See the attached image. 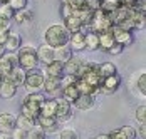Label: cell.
<instances>
[{
  "label": "cell",
  "instance_id": "b9f144b4",
  "mask_svg": "<svg viewBox=\"0 0 146 139\" xmlns=\"http://www.w3.org/2000/svg\"><path fill=\"white\" fill-rule=\"evenodd\" d=\"M10 27H12V20L0 17V30H10Z\"/></svg>",
  "mask_w": 146,
  "mask_h": 139
},
{
  "label": "cell",
  "instance_id": "7c38bea8",
  "mask_svg": "<svg viewBox=\"0 0 146 139\" xmlns=\"http://www.w3.org/2000/svg\"><path fill=\"white\" fill-rule=\"evenodd\" d=\"M96 104V96H88V94H81L79 97L74 101V107L79 109V111H89L92 109Z\"/></svg>",
  "mask_w": 146,
  "mask_h": 139
},
{
  "label": "cell",
  "instance_id": "836d02e7",
  "mask_svg": "<svg viewBox=\"0 0 146 139\" xmlns=\"http://www.w3.org/2000/svg\"><path fill=\"white\" fill-rule=\"evenodd\" d=\"M136 85H138L139 96H141V97H145V96H146V74H145V72H141V74H139V77H138V81H136Z\"/></svg>",
  "mask_w": 146,
  "mask_h": 139
},
{
  "label": "cell",
  "instance_id": "c3c4849f",
  "mask_svg": "<svg viewBox=\"0 0 146 139\" xmlns=\"http://www.w3.org/2000/svg\"><path fill=\"white\" fill-rule=\"evenodd\" d=\"M60 2H62V5H67V3H69L71 0H60Z\"/></svg>",
  "mask_w": 146,
  "mask_h": 139
},
{
  "label": "cell",
  "instance_id": "f35d334b",
  "mask_svg": "<svg viewBox=\"0 0 146 139\" xmlns=\"http://www.w3.org/2000/svg\"><path fill=\"white\" fill-rule=\"evenodd\" d=\"M76 81H77V77H74V75H62L60 77V89L62 87H67V85H72V84H76Z\"/></svg>",
  "mask_w": 146,
  "mask_h": 139
},
{
  "label": "cell",
  "instance_id": "30bf717a",
  "mask_svg": "<svg viewBox=\"0 0 146 139\" xmlns=\"http://www.w3.org/2000/svg\"><path fill=\"white\" fill-rule=\"evenodd\" d=\"M17 127V116L12 112H2L0 114V132L10 134Z\"/></svg>",
  "mask_w": 146,
  "mask_h": 139
},
{
  "label": "cell",
  "instance_id": "5b68a950",
  "mask_svg": "<svg viewBox=\"0 0 146 139\" xmlns=\"http://www.w3.org/2000/svg\"><path fill=\"white\" fill-rule=\"evenodd\" d=\"M57 102V109H56V119L57 122H67L74 117V112H72V104H69L66 99H56Z\"/></svg>",
  "mask_w": 146,
  "mask_h": 139
},
{
  "label": "cell",
  "instance_id": "2e32d148",
  "mask_svg": "<svg viewBox=\"0 0 146 139\" xmlns=\"http://www.w3.org/2000/svg\"><path fill=\"white\" fill-rule=\"evenodd\" d=\"M60 89V77H52V75H44V87L42 91L49 94H56Z\"/></svg>",
  "mask_w": 146,
  "mask_h": 139
},
{
  "label": "cell",
  "instance_id": "1f68e13d",
  "mask_svg": "<svg viewBox=\"0 0 146 139\" xmlns=\"http://www.w3.org/2000/svg\"><path fill=\"white\" fill-rule=\"evenodd\" d=\"M15 10L9 5V3H0V17L2 19H9V20H14Z\"/></svg>",
  "mask_w": 146,
  "mask_h": 139
},
{
  "label": "cell",
  "instance_id": "e575fe53",
  "mask_svg": "<svg viewBox=\"0 0 146 139\" xmlns=\"http://www.w3.org/2000/svg\"><path fill=\"white\" fill-rule=\"evenodd\" d=\"M27 139H45V132L39 126H35V127H32L27 132Z\"/></svg>",
  "mask_w": 146,
  "mask_h": 139
},
{
  "label": "cell",
  "instance_id": "ab89813d",
  "mask_svg": "<svg viewBox=\"0 0 146 139\" xmlns=\"http://www.w3.org/2000/svg\"><path fill=\"white\" fill-rule=\"evenodd\" d=\"M10 136H12V139H27V131L15 127L14 131L10 132Z\"/></svg>",
  "mask_w": 146,
  "mask_h": 139
},
{
  "label": "cell",
  "instance_id": "603a6c76",
  "mask_svg": "<svg viewBox=\"0 0 146 139\" xmlns=\"http://www.w3.org/2000/svg\"><path fill=\"white\" fill-rule=\"evenodd\" d=\"M99 35V49H102L104 52H108L116 42H114V37H113V32H102V34H98Z\"/></svg>",
  "mask_w": 146,
  "mask_h": 139
},
{
  "label": "cell",
  "instance_id": "bcb514c9",
  "mask_svg": "<svg viewBox=\"0 0 146 139\" xmlns=\"http://www.w3.org/2000/svg\"><path fill=\"white\" fill-rule=\"evenodd\" d=\"M0 139H12V136L7 132H0Z\"/></svg>",
  "mask_w": 146,
  "mask_h": 139
},
{
  "label": "cell",
  "instance_id": "f6af8a7d",
  "mask_svg": "<svg viewBox=\"0 0 146 139\" xmlns=\"http://www.w3.org/2000/svg\"><path fill=\"white\" fill-rule=\"evenodd\" d=\"M136 132H139V136L145 139L146 138V124H139L138 126V129H136Z\"/></svg>",
  "mask_w": 146,
  "mask_h": 139
},
{
  "label": "cell",
  "instance_id": "9a60e30c",
  "mask_svg": "<svg viewBox=\"0 0 146 139\" xmlns=\"http://www.w3.org/2000/svg\"><path fill=\"white\" fill-rule=\"evenodd\" d=\"M37 60H39V64H50V62H54V49H50L49 45H40L39 49H37Z\"/></svg>",
  "mask_w": 146,
  "mask_h": 139
},
{
  "label": "cell",
  "instance_id": "74e56055",
  "mask_svg": "<svg viewBox=\"0 0 146 139\" xmlns=\"http://www.w3.org/2000/svg\"><path fill=\"white\" fill-rule=\"evenodd\" d=\"M27 3H29V0H10L9 2V5L14 9L15 12L17 10H22V9H27Z\"/></svg>",
  "mask_w": 146,
  "mask_h": 139
},
{
  "label": "cell",
  "instance_id": "d4e9b609",
  "mask_svg": "<svg viewBox=\"0 0 146 139\" xmlns=\"http://www.w3.org/2000/svg\"><path fill=\"white\" fill-rule=\"evenodd\" d=\"M79 96H81V94H79V91H77L76 84L67 85V87H62V99H66L69 104H74V101L79 97Z\"/></svg>",
  "mask_w": 146,
  "mask_h": 139
},
{
  "label": "cell",
  "instance_id": "8fae6325",
  "mask_svg": "<svg viewBox=\"0 0 146 139\" xmlns=\"http://www.w3.org/2000/svg\"><path fill=\"white\" fill-rule=\"evenodd\" d=\"M17 85H15L9 77H3L2 79V82H0V97L3 99H12L15 97V94H17Z\"/></svg>",
  "mask_w": 146,
  "mask_h": 139
},
{
  "label": "cell",
  "instance_id": "484cf974",
  "mask_svg": "<svg viewBox=\"0 0 146 139\" xmlns=\"http://www.w3.org/2000/svg\"><path fill=\"white\" fill-rule=\"evenodd\" d=\"M35 119H32V117H27V116H24V114H19L17 116V127L19 129H24V131H27L29 132L32 127H35Z\"/></svg>",
  "mask_w": 146,
  "mask_h": 139
},
{
  "label": "cell",
  "instance_id": "7bdbcfd3",
  "mask_svg": "<svg viewBox=\"0 0 146 139\" xmlns=\"http://www.w3.org/2000/svg\"><path fill=\"white\" fill-rule=\"evenodd\" d=\"M71 14H74V10L71 9V5H62V9H60V15H62V19L69 17Z\"/></svg>",
  "mask_w": 146,
  "mask_h": 139
},
{
  "label": "cell",
  "instance_id": "d6986e66",
  "mask_svg": "<svg viewBox=\"0 0 146 139\" xmlns=\"http://www.w3.org/2000/svg\"><path fill=\"white\" fill-rule=\"evenodd\" d=\"M56 109H57V102L56 99H47L40 106V116L45 117H56Z\"/></svg>",
  "mask_w": 146,
  "mask_h": 139
},
{
  "label": "cell",
  "instance_id": "f1b7e54d",
  "mask_svg": "<svg viewBox=\"0 0 146 139\" xmlns=\"http://www.w3.org/2000/svg\"><path fill=\"white\" fill-rule=\"evenodd\" d=\"M79 79L86 81L88 84L94 85V87H99V84H101V75H99V72H84Z\"/></svg>",
  "mask_w": 146,
  "mask_h": 139
},
{
  "label": "cell",
  "instance_id": "ba28073f",
  "mask_svg": "<svg viewBox=\"0 0 146 139\" xmlns=\"http://www.w3.org/2000/svg\"><path fill=\"white\" fill-rule=\"evenodd\" d=\"M113 37H114V42L119 44V45H123V47H128V45H131L133 42H134V35H133V32H128V30H123V28L116 27V25H113Z\"/></svg>",
  "mask_w": 146,
  "mask_h": 139
},
{
  "label": "cell",
  "instance_id": "5bb4252c",
  "mask_svg": "<svg viewBox=\"0 0 146 139\" xmlns=\"http://www.w3.org/2000/svg\"><path fill=\"white\" fill-rule=\"evenodd\" d=\"M62 25L67 28V32H69V34H74V32H81V30L84 28V27H82V22H81V19L77 17V14H71L69 17H66Z\"/></svg>",
  "mask_w": 146,
  "mask_h": 139
},
{
  "label": "cell",
  "instance_id": "7dc6e473",
  "mask_svg": "<svg viewBox=\"0 0 146 139\" xmlns=\"http://www.w3.org/2000/svg\"><path fill=\"white\" fill-rule=\"evenodd\" d=\"M94 139H109V138H108V134H99V136H96Z\"/></svg>",
  "mask_w": 146,
  "mask_h": 139
},
{
  "label": "cell",
  "instance_id": "d590c367",
  "mask_svg": "<svg viewBox=\"0 0 146 139\" xmlns=\"http://www.w3.org/2000/svg\"><path fill=\"white\" fill-rule=\"evenodd\" d=\"M119 131L123 132V136H124L126 139H136V136H138L136 127H133V126H123Z\"/></svg>",
  "mask_w": 146,
  "mask_h": 139
},
{
  "label": "cell",
  "instance_id": "d6a6232c",
  "mask_svg": "<svg viewBox=\"0 0 146 139\" xmlns=\"http://www.w3.org/2000/svg\"><path fill=\"white\" fill-rule=\"evenodd\" d=\"M59 139H79V134L72 127H66L59 132Z\"/></svg>",
  "mask_w": 146,
  "mask_h": 139
},
{
  "label": "cell",
  "instance_id": "ee69618b",
  "mask_svg": "<svg viewBox=\"0 0 146 139\" xmlns=\"http://www.w3.org/2000/svg\"><path fill=\"white\" fill-rule=\"evenodd\" d=\"M108 138H109V139H126L124 136H123V132H121L119 129H116V131H111V132L108 134Z\"/></svg>",
  "mask_w": 146,
  "mask_h": 139
},
{
  "label": "cell",
  "instance_id": "9c48e42d",
  "mask_svg": "<svg viewBox=\"0 0 146 139\" xmlns=\"http://www.w3.org/2000/svg\"><path fill=\"white\" fill-rule=\"evenodd\" d=\"M35 124L39 126L45 134H54V132H57V129H59V122H57V119H56V117L39 116V117L35 119Z\"/></svg>",
  "mask_w": 146,
  "mask_h": 139
},
{
  "label": "cell",
  "instance_id": "cb8c5ba5",
  "mask_svg": "<svg viewBox=\"0 0 146 139\" xmlns=\"http://www.w3.org/2000/svg\"><path fill=\"white\" fill-rule=\"evenodd\" d=\"M71 57H72V50H71V47H69V45H66V47H59V49H54V60H59V62L66 64Z\"/></svg>",
  "mask_w": 146,
  "mask_h": 139
},
{
  "label": "cell",
  "instance_id": "6da1fadb",
  "mask_svg": "<svg viewBox=\"0 0 146 139\" xmlns=\"http://www.w3.org/2000/svg\"><path fill=\"white\" fill-rule=\"evenodd\" d=\"M69 39H71V34L62 24H52L44 32V42L50 49H59V47L69 45Z\"/></svg>",
  "mask_w": 146,
  "mask_h": 139
},
{
  "label": "cell",
  "instance_id": "3957f363",
  "mask_svg": "<svg viewBox=\"0 0 146 139\" xmlns=\"http://www.w3.org/2000/svg\"><path fill=\"white\" fill-rule=\"evenodd\" d=\"M44 101L45 97L40 92L27 94L24 97V104H22V114L27 116V117H32V119H37L40 116V106H42Z\"/></svg>",
  "mask_w": 146,
  "mask_h": 139
},
{
  "label": "cell",
  "instance_id": "4dcf8cb0",
  "mask_svg": "<svg viewBox=\"0 0 146 139\" xmlns=\"http://www.w3.org/2000/svg\"><path fill=\"white\" fill-rule=\"evenodd\" d=\"M134 119L138 124H146V106L145 104H139L134 111Z\"/></svg>",
  "mask_w": 146,
  "mask_h": 139
},
{
  "label": "cell",
  "instance_id": "277c9868",
  "mask_svg": "<svg viewBox=\"0 0 146 139\" xmlns=\"http://www.w3.org/2000/svg\"><path fill=\"white\" fill-rule=\"evenodd\" d=\"M24 87H25L27 94L40 92L42 87H44V74L37 69L27 72V74H25V81H24Z\"/></svg>",
  "mask_w": 146,
  "mask_h": 139
},
{
  "label": "cell",
  "instance_id": "f546056e",
  "mask_svg": "<svg viewBox=\"0 0 146 139\" xmlns=\"http://www.w3.org/2000/svg\"><path fill=\"white\" fill-rule=\"evenodd\" d=\"M123 5V2L121 0H101V10L104 12H108V14H111V12H114L116 9H119Z\"/></svg>",
  "mask_w": 146,
  "mask_h": 139
},
{
  "label": "cell",
  "instance_id": "ffe728a7",
  "mask_svg": "<svg viewBox=\"0 0 146 139\" xmlns=\"http://www.w3.org/2000/svg\"><path fill=\"white\" fill-rule=\"evenodd\" d=\"M84 34L86 32H82V30L71 34V39H69L71 50H84Z\"/></svg>",
  "mask_w": 146,
  "mask_h": 139
},
{
  "label": "cell",
  "instance_id": "e0dca14e",
  "mask_svg": "<svg viewBox=\"0 0 146 139\" xmlns=\"http://www.w3.org/2000/svg\"><path fill=\"white\" fill-rule=\"evenodd\" d=\"M84 49L86 50H98L99 49V35L96 32H86L84 34Z\"/></svg>",
  "mask_w": 146,
  "mask_h": 139
},
{
  "label": "cell",
  "instance_id": "52a82bcc",
  "mask_svg": "<svg viewBox=\"0 0 146 139\" xmlns=\"http://www.w3.org/2000/svg\"><path fill=\"white\" fill-rule=\"evenodd\" d=\"M82 66H84V59L72 56L66 64H64V74H66V75H74V77L79 79L81 72H82Z\"/></svg>",
  "mask_w": 146,
  "mask_h": 139
},
{
  "label": "cell",
  "instance_id": "8d00e7d4",
  "mask_svg": "<svg viewBox=\"0 0 146 139\" xmlns=\"http://www.w3.org/2000/svg\"><path fill=\"white\" fill-rule=\"evenodd\" d=\"M67 5H71V9H72L74 12H81V10L88 9V3H86V0H71Z\"/></svg>",
  "mask_w": 146,
  "mask_h": 139
},
{
  "label": "cell",
  "instance_id": "7a4b0ae2",
  "mask_svg": "<svg viewBox=\"0 0 146 139\" xmlns=\"http://www.w3.org/2000/svg\"><path fill=\"white\" fill-rule=\"evenodd\" d=\"M17 64L20 69H24L25 72L37 69L39 60H37V49L32 45H22L17 52Z\"/></svg>",
  "mask_w": 146,
  "mask_h": 139
},
{
  "label": "cell",
  "instance_id": "60d3db41",
  "mask_svg": "<svg viewBox=\"0 0 146 139\" xmlns=\"http://www.w3.org/2000/svg\"><path fill=\"white\" fill-rule=\"evenodd\" d=\"M123 50H124V47H123V45H119V44H114V45H113V47L108 50V54H111V56H119Z\"/></svg>",
  "mask_w": 146,
  "mask_h": 139
},
{
  "label": "cell",
  "instance_id": "4316f807",
  "mask_svg": "<svg viewBox=\"0 0 146 139\" xmlns=\"http://www.w3.org/2000/svg\"><path fill=\"white\" fill-rule=\"evenodd\" d=\"M98 72H99L101 79H104V77H109V75L117 74V69L113 62H102V64H99V70Z\"/></svg>",
  "mask_w": 146,
  "mask_h": 139
},
{
  "label": "cell",
  "instance_id": "7402d4cb",
  "mask_svg": "<svg viewBox=\"0 0 146 139\" xmlns=\"http://www.w3.org/2000/svg\"><path fill=\"white\" fill-rule=\"evenodd\" d=\"M25 74H27L25 70L20 69V67L17 66V67H14V69L9 72V75H7V77H9V79H10V81H12V82L17 85V87H20V85H24V81H25Z\"/></svg>",
  "mask_w": 146,
  "mask_h": 139
},
{
  "label": "cell",
  "instance_id": "4fadbf2b",
  "mask_svg": "<svg viewBox=\"0 0 146 139\" xmlns=\"http://www.w3.org/2000/svg\"><path fill=\"white\" fill-rule=\"evenodd\" d=\"M22 45H24V44H22L20 34H19V32H9L7 40H5V45H3L5 50H7V52H17Z\"/></svg>",
  "mask_w": 146,
  "mask_h": 139
},
{
  "label": "cell",
  "instance_id": "ac0fdd59",
  "mask_svg": "<svg viewBox=\"0 0 146 139\" xmlns=\"http://www.w3.org/2000/svg\"><path fill=\"white\" fill-rule=\"evenodd\" d=\"M44 75H52V77H62L64 75V64L59 62V60H54L50 64L45 66V74Z\"/></svg>",
  "mask_w": 146,
  "mask_h": 139
},
{
  "label": "cell",
  "instance_id": "44dd1931",
  "mask_svg": "<svg viewBox=\"0 0 146 139\" xmlns=\"http://www.w3.org/2000/svg\"><path fill=\"white\" fill-rule=\"evenodd\" d=\"M76 87H77L79 94H88V96H96V94H99V87H94V85L88 84L86 81H82V79H77V81H76Z\"/></svg>",
  "mask_w": 146,
  "mask_h": 139
},
{
  "label": "cell",
  "instance_id": "83f0119b",
  "mask_svg": "<svg viewBox=\"0 0 146 139\" xmlns=\"http://www.w3.org/2000/svg\"><path fill=\"white\" fill-rule=\"evenodd\" d=\"M34 17V12L29 10V9H22V10H17L14 15V20L17 24H25V22H30Z\"/></svg>",
  "mask_w": 146,
  "mask_h": 139
},
{
  "label": "cell",
  "instance_id": "8992f818",
  "mask_svg": "<svg viewBox=\"0 0 146 139\" xmlns=\"http://www.w3.org/2000/svg\"><path fill=\"white\" fill-rule=\"evenodd\" d=\"M121 85V77L119 74H114V75H109V77H104L101 79V84H99V92L106 94V96H111L114 94Z\"/></svg>",
  "mask_w": 146,
  "mask_h": 139
},
{
  "label": "cell",
  "instance_id": "681fc988",
  "mask_svg": "<svg viewBox=\"0 0 146 139\" xmlns=\"http://www.w3.org/2000/svg\"><path fill=\"white\" fill-rule=\"evenodd\" d=\"M2 79H3V75H2V74H0V82H2Z\"/></svg>",
  "mask_w": 146,
  "mask_h": 139
}]
</instances>
